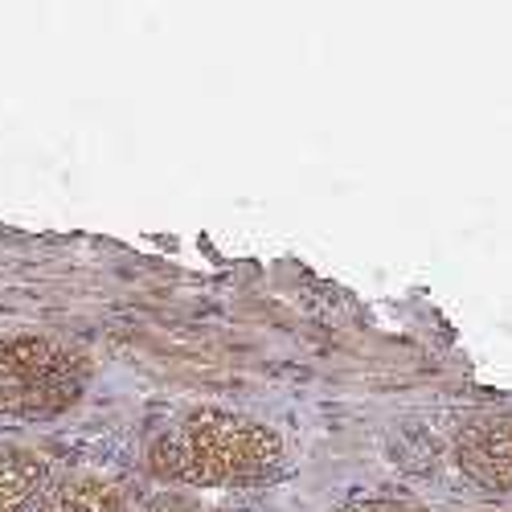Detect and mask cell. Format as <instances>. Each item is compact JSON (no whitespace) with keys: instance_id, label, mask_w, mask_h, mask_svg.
I'll use <instances>...</instances> for the list:
<instances>
[{"instance_id":"3957f363","label":"cell","mask_w":512,"mask_h":512,"mask_svg":"<svg viewBox=\"0 0 512 512\" xmlns=\"http://www.w3.org/2000/svg\"><path fill=\"white\" fill-rule=\"evenodd\" d=\"M455 459L472 484L488 492H512V414L472 422L455 443Z\"/></svg>"},{"instance_id":"6da1fadb","label":"cell","mask_w":512,"mask_h":512,"mask_svg":"<svg viewBox=\"0 0 512 512\" xmlns=\"http://www.w3.org/2000/svg\"><path fill=\"white\" fill-rule=\"evenodd\" d=\"M148 467L160 480L193 488L259 484L283 467V439L242 414L197 410L148 447Z\"/></svg>"},{"instance_id":"277c9868","label":"cell","mask_w":512,"mask_h":512,"mask_svg":"<svg viewBox=\"0 0 512 512\" xmlns=\"http://www.w3.org/2000/svg\"><path fill=\"white\" fill-rule=\"evenodd\" d=\"M50 488V463L25 447H0V512H29Z\"/></svg>"},{"instance_id":"7a4b0ae2","label":"cell","mask_w":512,"mask_h":512,"mask_svg":"<svg viewBox=\"0 0 512 512\" xmlns=\"http://www.w3.org/2000/svg\"><path fill=\"white\" fill-rule=\"evenodd\" d=\"M87 386V361L46 336L0 340V414L37 418L74 406Z\"/></svg>"},{"instance_id":"5b68a950","label":"cell","mask_w":512,"mask_h":512,"mask_svg":"<svg viewBox=\"0 0 512 512\" xmlns=\"http://www.w3.org/2000/svg\"><path fill=\"white\" fill-rule=\"evenodd\" d=\"M37 512H123V496L103 480H66L58 488H46Z\"/></svg>"},{"instance_id":"8992f818","label":"cell","mask_w":512,"mask_h":512,"mask_svg":"<svg viewBox=\"0 0 512 512\" xmlns=\"http://www.w3.org/2000/svg\"><path fill=\"white\" fill-rule=\"evenodd\" d=\"M340 512H422V508H410V504H394V500H365V504H349Z\"/></svg>"}]
</instances>
